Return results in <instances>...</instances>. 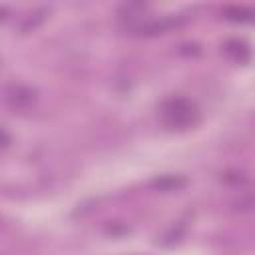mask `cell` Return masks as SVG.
Masks as SVG:
<instances>
[{"mask_svg": "<svg viewBox=\"0 0 255 255\" xmlns=\"http://www.w3.org/2000/svg\"><path fill=\"white\" fill-rule=\"evenodd\" d=\"M163 122L169 128H187L195 122V106L185 98H171L161 108Z\"/></svg>", "mask_w": 255, "mask_h": 255, "instance_id": "6da1fadb", "label": "cell"}, {"mask_svg": "<svg viewBox=\"0 0 255 255\" xmlns=\"http://www.w3.org/2000/svg\"><path fill=\"white\" fill-rule=\"evenodd\" d=\"M185 183L187 181L181 175H161V177L151 181V185L155 189H159V191H175V189H181Z\"/></svg>", "mask_w": 255, "mask_h": 255, "instance_id": "7a4b0ae2", "label": "cell"}, {"mask_svg": "<svg viewBox=\"0 0 255 255\" xmlns=\"http://www.w3.org/2000/svg\"><path fill=\"white\" fill-rule=\"evenodd\" d=\"M32 100H34V92L28 90V88H20L18 86V88H12L8 92V102L12 106H16V108H24V106L32 104Z\"/></svg>", "mask_w": 255, "mask_h": 255, "instance_id": "3957f363", "label": "cell"}, {"mask_svg": "<svg viewBox=\"0 0 255 255\" xmlns=\"http://www.w3.org/2000/svg\"><path fill=\"white\" fill-rule=\"evenodd\" d=\"M225 54L231 56L235 62H249V48L243 42H227L223 46Z\"/></svg>", "mask_w": 255, "mask_h": 255, "instance_id": "277c9868", "label": "cell"}, {"mask_svg": "<svg viewBox=\"0 0 255 255\" xmlns=\"http://www.w3.org/2000/svg\"><path fill=\"white\" fill-rule=\"evenodd\" d=\"M8 143H10V135L0 128V147H6Z\"/></svg>", "mask_w": 255, "mask_h": 255, "instance_id": "5b68a950", "label": "cell"}, {"mask_svg": "<svg viewBox=\"0 0 255 255\" xmlns=\"http://www.w3.org/2000/svg\"><path fill=\"white\" fill-rule=\"evenodd\" d=\"M6 14H8V10H6V8H0V20H4Z\"/></svg>", "mask_w": 255, "mask_h": 255, "instance_id": "8992f818", "label": "cell"}]
</instances>
